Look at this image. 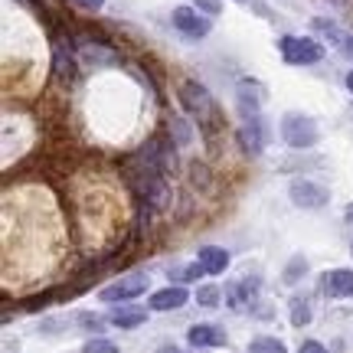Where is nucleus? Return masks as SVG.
Instances as JSON below:
<instances>
[{
	"label": "nucleus",
	"mask_w": 353,
	"mask_h": 353,
	"mask_svg": "<svg viewBox=\"0 0 353 353\" xmlns=\"http://www.w3.org/2000/svg\"><path fill=\"white\" fill-rule=\"evenodd\" d=\"M298 353H327V350H324V343H317V341H304V343H301V350H298Z\"/></svg>",
	"instance_id": "obj_27"
},
{
	"label": "nucleus",
	"mask_w": 353,
	"mask_h": 353,
	"mask_svg": "<svg viewBox=\"0 0 353 353\" xmlns=\"http://www.w3.org/2000/svg\"><path fill=\"white\" fill-rule=\"evenodd\" d=\"M203 275H206V268H203V265L196 262V265H187V268L180 272V281H200Z\"/></svg>",
	"instance_id": "obj_25"
},
{
	"label": "nucleus",
	"mask_w": 353,
	"mask_h": 353,
	"mask_svg": "<svg viewBox=\"0 0 353 353\" xmlns=\"http://www.w3.org/2000/svg\"><path fill=\"white\" fill-rule=\"evenodd\" d=\"M307 321H311L307 301H304V298H294V301H291V324H294V327H304Z\"/></svg>",
	"instance_id": "obj_19"
},
{
	"label": "nucleus",
	"mask_w": 353,
	"mask_h": 353,
	"mask_svg": "<svg viewBox=\"0 0 353 353\" xmlns=\"http://www.w3.org/2000/svg\"><path fill=\"white\" fill-rule=\"evenodd\" d=\"M76 3H82L85 10H99V7L105 3V0H76Z\"/></svg>",
	"instance_id": "obj_29"
},
{
	"label": "nucleus",
	"mask_w": 353,
	"mask_h": 353,
	"mask_svg": "<svg viewBox=\"0 0 353 353\" xmlns=\"http://www.w3.org/2000/svg\"><path fill=\"white\" fill-rule=\"evenodd\" d=\"M249 353H288V347L278 337H259V341L249 343Z\"/></svg>",
	"instance_id": "obj_18"
},
{
	"label": "nucleus",
	"mask_w": 353,
	"mask_h": 353,
	"mask_svg": "<svg viewBox=\"0 0 353 353\" xmlns=\"http://www.w3.org/2000/svg\"><path fill=\"white\" fill-rule=\"evenodd\" d=\"M347 223H350V226H353V203H350V206H347Z\"/></svg>",
	"instance_id": "obj_32"
},
{
	"label": "nucleus",
	"mask_w": 353,
	"mask_h": 353,
	"mask_svg": "<svg viewBox=\"0 0 353 353\" xmlns=\"http://www.w3.org/2000/svg\"><path fill=\"white\" fill-rule=\"evenodd\" d=\"M281 138L288 141V148H294V151H307L317 144V125L307 114L291 112L281 118Z\"/></svg>",
	"instance_id": "obj_3"
},
{
	"label": "nucleus",
	"mask_w": 353,
	"mask_h": 353,
	"mask_svg": "<svg viewBox=\"0 0 353 353\" xmlns=\"http://www.w3.org/2000/svg\"><path fill=\"white\" fill-rule=\"evenodd\" d=\"M196 3H200V7L210 13V17H216V13H219V3H216V0H196Z\"/></svg>",
	"instance_id": "obj_28"
},
{
	"label": "nucleus",
	"mask_w": 353,
	"mask_h": 353,
	"mask_svg": "<svg viewBox=\"0 0 353 353\" xmlns=\"http://www.w3.org/2000/svg\"><path fill=\"white\" fill-rule=\"evenodd\" d=\"M180 105H183V108H187V112L193 114L203 128L216 125V101H213V95L200 85V82H193V79L180 82Z\"/></svg>",
	"instance_id": "obj_2"
},
{
	"label": "nucleus",
	"mask_w": 353,
	"mask_h": 353,
	"mask_svg": "<svg viewBox=\"0 0 353 353\" xmlns=\"http://www.w3.org/2000/svg\"><path fill=\"white\" fill-rule=\"evenodd\" d=\"M157 353H180V350H176L174 343H167V347H161V350H157Z\"/></svg>",
	"instance_id": "obj_30"
},
{
	"label": "nucleus",
	"mask_w": 353,
	"mask_h": 353,
	"mask_svg": "<svg viewBox=\"0 0 353 353\" xmlns=\"http://www.w3.org/2000/svg\"><path fill=\"white\" fill-rule=\"evenodd\" d=\"M141 157L148 161V164H154L161 174H167V170H174L176 164V154H174V141L170 138H151L144 148H141Z\"/></svg>",
	"instance_id": "obj_6"
},
{
	"label": "nucleus",
	"mask_w": 353,
	"mask_h": 353,
	"mask_svg": "<svg viewBox=\"0 0 353 353\" xmlns=\"http://www.w3.org/2000/svg\"><path fill=\"white\" fill-rule=\"evenodd\" d=\"M317 30H324V37H330V39H334V43H341V33H337V26H334V23H327V20H317Z\"/></svg>",
	"instance_id": "obj_26"
},
{
	"label": "nucleus",
	"mask_w": 353,
	"mask_h": 353,
	"mask_svg": "<svg viewBox=\"0 0 353 353\" xmlns=\"http://www.w3.org/2000/svg\"><path fill=\"white\" fill-rule=\"evenodd\" d=\"M259 288H262L259 278H245L242 285H232V288H229V307H232V311H242L245 304H252V298L259 294Z\"/></svg>",
	"instance_id": "obj_14"
},
{
	"label": "nucleus",
	"mask_w": 353,
	"mask_h": 353,
	"mask_svg": "<svg viewBox=\"0 0 353 353\" xmlns=\"http://www.w3.org/2000/svg\"><path fill=\"white\" fill-rule=\"evenodd\" d=\"M108 321H112L114 327H121V330L141 327V324L148 321V311H144V307H114Z\"/></svg>",
	"instance_id": "obj_17"
},
{
	"label": "nucleus",
	"mask_w": 353,
	"mask_h": 353,
	"mask_svg": "<svg viewBox=\"0 0 353 353\" xmlns=\"http://www.w3.org/2000/svg\"><path fill=\"white\" fill-rule=\"evenodd\" d=\"M174 26L190 39H203L210 33V20H203L193 7H176L174 10Z\"/></svg>",
	"instance_id": "obj_9"
},
{
	"label": "nucleus",
	"mask_w": 353,
	"mask_h": 353,
	"mask_svg": "<svg viewBox=\"0 0 353 353\" xmlns=\"http://www.w3.org/2000/svg\"><path fill=\"white\" fill-rule=\"evenodd\" d=\"M242 148L249 154H262L268 144V128L262 121V112H242V128H239Z\"/></svg>",
	"instance_id": "obj_5"
},
{
	"label": "nucleus",
	"mask_w": 353,
	"mask_h": 353,
	"mask_svg": "<svg viewBox=\"0 0 353 353\" xmlns=\"http://www.w3.org/2000/svg\"><path fill=\"white\" fill-rule=\"evenodd\" d=\"M76 321H79V324H82L85 330H92V334H99V330L105 327V321H101L99 314H79Z\"/></svg>",
	"instance_id": "obj_24"
},
{
	"label": "nucleus",
	"mask_w": 353,
	"mask_h": 353,
	"mask_svg": "<svg viewBox=\"0 0 353 353\" xmlns=\"http://www.w3.org/2000/svg\"><path fill=\"white\" fill-rule=\"evenodd\" d=\"M187 304V288H164L151 294V311H174V307H183Z\"/></svg>",
	"instance_id": "obj_15"
},
{
	"label": "nucleus",
	"mask_w": 353,
	"mask_h": 353,
	"mask_svg": "<svg viewBox=\"0 0 353 353\" xmlns=\"http://www.w3.org/2000/svg\"><path fill=\"white\" fill-rule=\"evenodd\" d=\"M324 291L330 298H353V272L350 268H334L324 275Z\"/></svg>",
	"instance_id": "obj_12"
},
{
	"label": "nucleus",
	"mask_w": 353,
	"mask_h": 353,
	"mask_svg": "<svg viewBox=\"0 0 353 353\" xmlns=\"http://www.w3.org/2000/svg\"><path fill=\"white\" fill-rule=\"evenodd\" d=\"M291 200H294V206H301V210H321L330 200V193L324 187L311 183V180H294L291 183Z\"/></svg>",
	"instance_id": "obj_8"
},
{
	"label": "nucleus",
	"mask_w": 353,
	"mask_h": 353,
	"mask_svg": "<svg viewBox=\"0 0 353 353\" xmlns=\"http://www.w3.org/2000/svg\"><path fill=\"white\" fill-rule=\"evenodd\" d=\"M82 56H85V63H92V65L114 63V52H108V50H99V46H85V50H82Z\"/></svg>",
	"instance_id": "obj_20"
},
{
	"label": "nucleus",
	"mask_w": 353,
	"mask_h": 353,
	"mask_svg": "<svg viewBox=\"0 0 353 353\" xmlns=\"http://www.w3.org/2000/svg\"><path fill=\"white\" fill-rule=\"evenodd\" d=\"M170 134H174L176 144H190V128L183 118H174V125H170Z\"/></svg>",
	"instance_id": "obj_23"
},
{
	"label": "nucleus",
	"mask_w": 353,
	"mask_h": 353,
	"mask_svg": "<svg viewBox=\"0 0 353 353\" xmlns=\"http://www.w3.org/2000/svg\"><path fill=\"white\" fill-rule=\"evenodd\" d=\"M148 291V278L144 275H131V278H121V281H114L108 288H101V301L105 304H118V301H131V298H138Z\"/></svg>",
	"instance_id": "obj_7"
},
{
	"label": "nucleus",
	"mask_w": 353,
	"mask_h": 353,
	"mask_svg": "<svg viewBox=\"0 0 353 353\" xmlns=\"http://www.w3.org/2000/svg\"><path fill=\"white\" fill-rule=\"evenodd\" d=\"M196 301H200L203 307H216V304H219V288H213V285H203V288L196 291Z\"/></svg>",
	"instance_id": "obj_22"
},
{
	"label": "nucleus",
	"mask_w": 353,
	"mask_h": 353,
	"mask_svg": "<svg viewBox=\"0 0 353 353\" xmlns=\"http://www.w3.org/2000/svg\"><path fill=\"white\" fill-rule=\"evenodd\" d=\"M196 262L206 268V275H223L229 265V252L219 249V245H203L200 255H196Z\"/></svg>",
	"instance_id": "obj_13"
},
{
	"label": "nucleus",
	"mask_w": 353,
	"mask_h": 353,
	"mask_svg": "<svg viewBox=\"0 0 353 353\" xmlns=\"http://www.w3.org/2000/svg\"><path fill=\"white\" fill-rule=\"evenodd\" d=\"M347 88H350V92H353V72H350V76H347Z\"/></svg>",
	"instance_id": "obj_33"
},
{
	"label": "nucleus",
	"mask_w": 353,
	"mask_h": 353,
	"mask_svg": "<svg viewBox=\"0 0 353 353\" xmlns=\"http://www.w3.org/2000/svg\"><path fill=\"white\" fill-rule=\"evenodd\" d=\"M343 50H347V52H350V56H353V37L347 39V43H343Z\"/></svg>",
	"instance_id": "obj_31"
},
{
	"label": "nucleus",
	"mask_w": 353,
	"mask_h": 353,
	"mask_svg": "<svg viewBox=\"0 0 353 353\" xmlns=\"http://www.w3.org/2000/svg\"><path fill=\"white\" fill-rule=\"evenodd\" d=\"M82 353H118L112 341H105V337H92V341L82 347Z\"/></svg>",
	"instance_id": "obj_21"
},
{
	"label": "nucleus",
	"mask_w": 353,
	"mask_h": 353,
	"mask_svg": "<svg viewBox=\"0 0 353 353\" xmlns=\"http://www.w3.org/2000/svg\"><path fill=\"white\" fill-rule=\"evenodd\" d=\"M265 92L255 79H242L239 82V112H259L262 108Z\"/></svg>",
	"instance_id": "obj_16"
},
{
	"label": "nucleus",
	"mask_w": 353,
	"mask_h": 353,
	"mask_svg": "<svg viewBox=\"0 0 353 353\" xmlns=\"http://www.w3.org/2000/svg\"><path fill=\"white\" fill-rule=\"evenodd\" d=\"M278 50L285 56V63L291 65H314L324 59V46L311 37H281Z\"/></svg>",
	"instance_id": "obj_4"
},
{
	"label": "nucleus",
	"mask_w": 353,
	"mask_h": 353,
	"mask_svg": "<svg viewBox=\"0 0 353 353\" xmlns=\"http://www.w3.org/2000/svg\"><path fill=\"white\" fill-rule=\"evenodd\" d=\"M52 72H56V79H63V82L76 79V56H72V50L65 46L63 39H56V46H52Z\"/></svg>",
	"instance_id": "obj_10"
},
{
	"label": "nucleus",
	"mask_w": 353,
	"mask_h": 353,
	"mask_svg": "<svg viewBox=\"0 0 353 353\" xmlns=\"http://www.w3.org/2000/svg\"><path fill=\"white\" fill-rule=\"evenodd\" d=\"M125 176L128 183H131V190L138 193L141 200H151L154 206H164L167 203V183H164V174L157 170L154 164H148L144 157H131L125 167Z\"/></svg>",
	"instance_id": "obj_1"
},
{
	"label": "nucleus",
	"mask_w": 353,
	"mask_h": 353,
	"mask_svg": "<svg viewBox=\"0 0 353 353\" xmlns=\"http://www.w3.org/2000/svg\"><path fill=\"white\" fill-rule=\"evenodd\" d=\"M187 341L200 350V347H223L226 343V330H219L216 324H193L187 334Z\"/></svg>",
	"instance_id": "obj_11"
}]
</instances>
